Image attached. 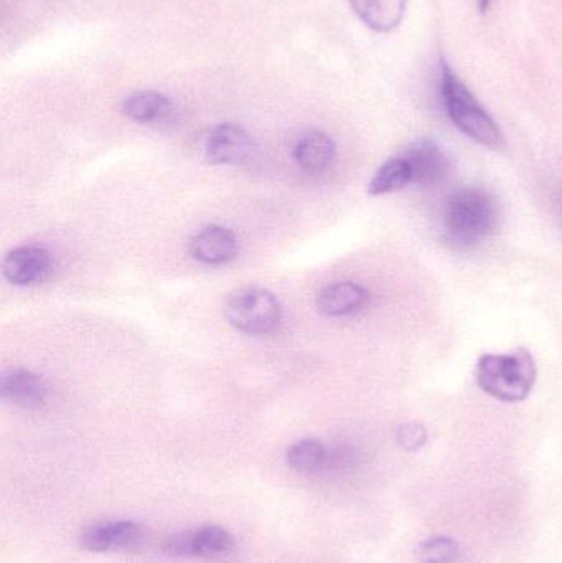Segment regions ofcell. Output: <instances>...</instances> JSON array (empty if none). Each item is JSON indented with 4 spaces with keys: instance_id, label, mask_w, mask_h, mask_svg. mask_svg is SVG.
Instances as JSON below:
<instances>
[{
    "instance_id": "obj_1",
    "label": "cell",
    "mask_w": 562,
    "mask_h": 563,
    "mask_svg": "<svg viewBox=\"0 0 562 563\" xmlns=\"http://www.w3.org/2000/svg\"><path fill=\"white\" fill-rule=\"evenodd\" d=\"M498 220L500 208L494 195L484 188H461L445 201L442 233L451 246L471 250L495 233Z\"/></svg>"
},
{
    "instance_id": "obj_2",
    "label": "cell",
    "mask_w": 562,
    "mask_h": 563,
    "mask_svg": "<svg viewBox=\"0 0 562 563\" xmlns=\"http://www.w3.org/2000/svg\"><path fill=\"white\" fill-rule=\"evenodd\" d=\"M441 96L449 118L467 137L488 148H500L504 145L500 125L485 111L484 106L448 63L441 66Z\"/></svg>"
},
{
    "instance_id": "obj_3",
    "label": "cell",
    "mask_w": 562,
    "mask_h": 563,
    "mask_svg": "<svg viewBox=\"0 0 562 563\" xmlns=\"http://www.w3.org/2000/svg\"><path fill=\"white\" fill-rule=\"evenodd\" d=\"M477 383L502 402H520L537 383V363L525 347L510 354H485L478 360Z\"/></svg>"
},
{
    "instance_id": "obj_4",
    "label": "cell",
    "mask_w": 562,
    "mask_h": 563,
    "mask_svg": "<svg viewBox=\"0 0 562 563\" xmlns=\"http://www.w3.org/2000/svg\"><path fill=\"white\" fill-rule=\"evenodd\" d=\"M224 317L231 327L251 336L271 334L283 321V307L273 291L263 287L236 288L224 301Z\"/></svg>"
},
{
    "instance_id": "obj_5",
    "label": "cell",
    "mask_w": 562,
    "mask_h": 563,
    "mask_svg": "<svg viewBox=\"0 0 562 563\" xmlns=\"http://www.w3.org/2000/svg\"><path fill=\"white\" fill-rule=\"evenodd\" d=\"M256 152L253 135L236 124H220L203 139V157L208 164L238 165L250 161Z\"/></svg>"
},
{
    "instance_id": "obj_6",
    "label": "cell",
    "mask_w": 562,
    "mask_h": 563,
    "mask_svg": "<svg viewBox=\"0 0 562 563\" xmlns=\"http://www.w3.org/2000/svg\"><path fill=\"white\" fill-rule=\"evenodd\" d=\"M401 155L411 168L412 184L418 187H436L451 174V158L428 139L408 145Z\"/></svg>"
},
{
    "instance_id": "obj_7",
    "label": "cell",
    "mask_w": 562,
    "mask_h": 563,
    "mask_svg": "<svg viewBox=\"0 0 562 563\" xmlns=\"http://www.w3.org/2000/svg\"><path fill=\"white\" fill-rule=\"evenodd\" d=\"M188 251L195 261L205 266H223L238 256L240 243L233 231L210 224L194 234L188 243Z\"/></svg>"
},
{
    "instance_id": "obj_8",
    "label": "cell",
    "mask_w": 562,
    "mask_h": 563,
    "mask_svg": "<svg viewBox=\"0 0 562 563\" xmlns=\"http://www.w3.org/2000/svg\"><path fill=\"white\" fill-rule=\"evenodd\" d=\"M52 269V254L38 246L16 247L7 254L2 264L3 277L19 287L45 280Z\"/></svg>"
},
{
    "instance_id": "obj_9",
    "label": "cell",
    "mask_w": 562,
    "mask_h": 563,
    "mask_svg": "<svg viewBox=\"0 0 562 563\" xmlns=\"http://www.w3.org/2000/svg\"><path fill=\"white\" fill-rule=\"evenodd\" d=\"M2 399L20 409H38L48 399V384L38 374L26 369H12L0 380Z\"/></svg>"
},
{
    "instance_id": "obj_10",
    "label": "cell",
    "mask_w": 562,
    "mask_h": 563,
    "mask_svg": "<svg viewBox=\"0 0 562 563\" xmlns=\"http://www.w3.org/2000/svg\"><path fill=\"white\" fill-rule=\"evenodd\" d=\"M293 155L296 164L307 174H323L335 161V142L326 132L309 131L297 139Z\"/></svg>"
},
{
    "instance_id": "obj_11",
    "label": "cell",
    "mask_w": 562,
    "mask_h": 563,
    "mask_svg": "<svg viewBox=\"0 0 562 563\" xmlns=\"http://www.w3.org/2000/svg\"><path fill=\"white\" fill-rule=\"evenodd\" d=\"M370 300V291L355 282H337L327 285L317 295L316 305L320 313L327 317H345L365 307Z\"/></svg>"
},
{
    "instance_id": "obj_12",
    "label": "cell",
    "mask_w": 562,
    "mask_h": 563,
    "mask_svg": "<svg viewBox=\"0 0 562 563\" xmlns=\"http://www.w3.org/2000/svg\"><path fill=\"white\" fill-rule=\"evenodd\" d=\"M350 5L368 29L386 33L398 29L408 0H350Z\"/></svg>"
},
{
    "instance_id": "obj_13",
    "label": "cell",
    "mask_w": 562,
    "mask_h": 563,
    "mask_svg": "<svg viewBox=\"0 0 562 563\" xmlns=\"http://www.w3.org/2000/svg\"><path fill=\"white\" fill-rule=\"evenodd\" d=\"M174 111V102L168 96L155 91H139L122 102L125 118L139 124H161L167 121Z\"/></svg>"
},
{
    "instance_id": "obj_14",
    "label": "cell",
    "mask_w": 562,
    "mask_h": 563,
    "mask_svg": "<svg viewBox=\"0 0 562 563\" xmlns=\"http://www.w3.org/2000/svg\"><path fill=\"white\" fill-rule=\"evenodd\" d=\"M139 528L134 522H102L86 529L81 536L82 548L91 552L128 548L137 539Z\"/></svg>"
},
{
    "instance_id": "obj_15",
    "label": "cell",
    "mask_w": 562,
    "mask_h": 563,
    "mask_svg": "<svg viewBox=\"0 0 562 563\" xmlns=\"http://www.w3.org/2000/svg\"><path fill=\"white\" fill-rule=\"evenodd\" d=\"M412 184L411 168L401 154L389 158L373 175L368 185V194L373 197H382V195L395 194Z\"/></svg>"
},
{
    "instance_id": "obj_16",
    "label": "cell",
    "mask_w": 562,
    "mask_h": 563,
    "mask_svg": "<svg viewBox=\"0 0 562 563\" xmlns=\"http://www.w3.org/2000/svg\"><path fill=\"white\" fill-rule=\"evenodd\" d=\"M234 538L220 526H207L195 531V554L197 558L214 559L233 549Z\"/></svg>"
},
{
    "instance_id": "obj_17",
    "label": "cell",
    "mask_w": 562,
    "mask_h": 563,
    "mask_svg": "<svg viewBox=\"0 0 562 563\" xmlns=\"http://www.w3.org/2000/svg\"><path fill=\"white\" fill-rule=\"evenodd\" d=\"M327 462V450L319 440H300L287 450V463L297 472H313Z\"/></svg>"
},
{
    "instance_id": "obj_18",
    "label": "cell",
    "mask_w": 562,
    "mask_h": 563,
    "mask_svg": "<svg viewBox=\"0 0 562 563\" xmlns=\"http://www.w3.org/2000/svg\"><path fill=\"white\" fill-rule=\"evenodd\" d=\"M422 563H452L458 559L459 545L451 538H431L416 548Z\"/></svg>"
},
{
    "instance_id": "obj_19",
    "label": "cell",
    "mask_w": 562,
    "mask_h": 563,
    "mask_svg": "<svg viewBox=\"0 0 562 563\" xmlns=\"http://www.w3.org/2000/svg\"><path fill=\"white\" fill-rule=\"evenodd\" d=\"M396 442L406 452H418L428 442V432L419 423H403L396 429Z\"/></svg>"
},
{
    "instance_id": "obj_20",
    "label": "cell",
    "mask_w": 562,
    "mask_h": 563,
    "mask_svg": "<svg viewBox=\"0 0 562 563\" xmlns=\"http://www.w3.org/2000/svg\"><path fill=\"white\" fill-rule=\"evenodd\" d=\"M164 552L170 558H197L195 554V531L180 532L164 542Z\"/></svg>"
},
{
    "instance_id": "obj_21",
    "label": "cell",
    "mask_w": 562,
    "mask_h": 563,
    "mask_svg": "<svg viewBox=\"0 0 562 563\" xmlns=\"http://www.w3.org/2000/svg\"><path fill=\"white\" fill-rule=\"evenodd\" d=\"M492 0H478V7H481L482 12H485V10L488 9V5H491Z\"/></svg>"
},
{
    "instance_id": "obj_22",
    "label": "cell",
    "mask_w": 562,
    "mask_h": 563,
    "mask_svg": "<svg viewBox=\"0 0 562 563\" xmlns=\"http://www.w3.org/2000/svg\"><path fill=\"white\" fill-rule=\"evenodd\" d=\"M561 208H562V203H561Z\"/></svg>"
}]
</instances>
